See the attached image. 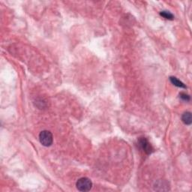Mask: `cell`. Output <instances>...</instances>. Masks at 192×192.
<instances>
[{"label":"cell","mask_w":192,"mask_h":192,"mask_svg":"<svg viewBox=\"0 0 192 192\" xmlns=\"http://www.w3.org/2000/svg\"><path fill=\"white\" fill-rule=\"evenodd\" d=\"M160 15L161 16V17H164V18L167 19V20H173L174 18L173 14L171 12H170V11H161Z\"/></svg>","instance_id":"cell-6"},{"label":"cell","mask_w":192,"mask_h":192,"mask_svg":"<svg viewBox=\"0 0 192 192\" xmlns=\"http://www.w3.org/2000/svg\"><path fill=\"white\" fill-rule=\"evenodd\" d=\"M76 186L80 191H89L92 188V182L87 177H82L77 180Z\"/></svg>","instance_id":"cell-2"},{"label":"cell","mask_w":192,"mask_h":192,"mask_svg":"<svg viewBox=\"0 0 192 192\" xmlns=\"http://www.w3.org/2000/svg\"><path fill=\"white\" fill-rule=\"evenodd\" d=\"M179 98H181L182 100H183V101H190V96H189L188 94H186V93H184V92L180 93V94H179Z\"/></svg>","instance_id":"cell-7"},{"label":"cell","mask_w":192,"mask_h":192,"mask_svg":"<svg viewBox=\"0 0 192 192\" xmlns=\"http://www.w3.org/2000/svg\"><path fill=\"white\" fill-rule=\"evenodd\" d=\"M182 120L184 122L185 125H191L192 122V117H191V113L190 112H185L183 113V115L182 116Z\"/></svg>","instance_id":"cell-4"},{"label":"cell","mask_w":192,"mask_h":192,"mask_svg":"<svg viewBox=\"0 0 192 192\" xmlns=\"http://www.w3.org/2000/svg\"><path fill=\"white\" fill-rule=\"evenodd\" d=\"M170 82L172 83L174 86H176L179 87V88H183V89L187 88L186 86L185 85L182 81H180L179 80H178L176 77H170Z\"/></svg>","instance_id":"cell-5"},{"label":"cell","mask_w":192,"mask_h":192,"mask_svg":"<svg viewBox=\"0 0 192 192\" xmlns=\"http://www.w3.org/2000/svg\"><path fill=\"white\" fill-rule=\"evenodd\" d=\"M39 140L40 143L44 147H51L53 144V142H54L52 133L50 131H47V130L42 131L39 134Z\"/></svg>","instance_id":"cell-1"},{"label":"cell","mask_w":192,"mask_h":192,"mask_svg":"<svg viewBox=\"0 0 192 192\" xmlns=\"http://www.w3.org/2000/svg\"><path fill=\"white\" fill-rule=\"evenodd\" d=\"M138 143L140 147L141 148V150H143L146 154L150 155L151 154V153H153V151H154V149L152 147L151 143H150V142L148 141V140H147V138H145V137L140 138V140H139Z\"/></svg>","instance_id":"cell-3"}]
</instances>
